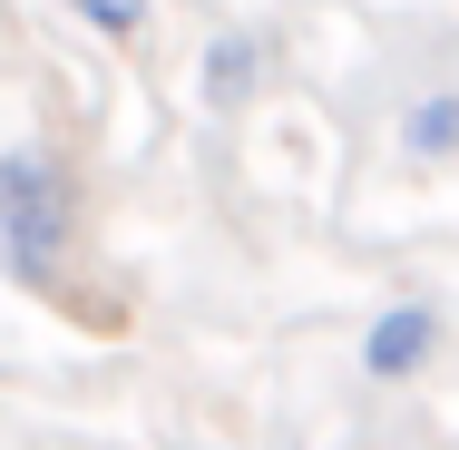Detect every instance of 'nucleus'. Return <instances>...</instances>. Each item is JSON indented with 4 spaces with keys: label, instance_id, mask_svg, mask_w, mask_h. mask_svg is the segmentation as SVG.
<instances>
[{
    "label": "nucleus",
    "instance_id": "1",
    "mask_svg": "<svg viewBox=\"0 0 459 450\" xmlns=\"http://www.w3.org/2000/svg\"><path fill=\"white\" fill-rule=\"evenodd\" d=\"M79 235V177L49 147H10L0 157V265L20 284H49Z\"/></svg>",
    "mask_w": 459,
    "mask_h": 450
},
{
    "label": "nucleus",
    "instance_id": "2",
    "mask_svg": "<svg viewBox=\"0 0 459 450\" xmlns=\"http://www.w3.org/2000/svg\"><path fill=\"white\" fill-rule=\"evenodd\" d=\"M430 353H440V313H430V304H391V313L362 333V372L371 382H411Z\"/></svg>",
    "mask_w": 459,
    "mask_h": 450
},
{
    "label": "nucleus",
    "instance_id": "3",
    "mask_svg": "<svg viewBox=\"0 0 459 450\" xmlns=\"http://www.w3.org/2000/svg\"><path fill=\"white\" fill-rule=\"evenodd\" d=\"M255 69H264V49H255L245 30H225V40H215V59H205V98H215V108H235V98L255 89Z\"/></svg>",
    "mask_w": 459,
    "mask_h": 450
},
{
    "label": "nucleus",
    "instance_id": "4",
    "mask_svg": "<svg viewBox=\"0 0 459 450\" xmlns=\"http://www.w3.org/2000/svg\"><path fill=\"white\" fill-rule=\"evenodd\" d=\"M401 147H411V157H450L459 147V98H420L411 128H401Z\"/></svg>",
    "mask_w": 459,
    "mask_h": 450
},
{
    "label": "nucleus",
    "instance_id": "5",
    "mask_svg": "<svg viewBox=\"0 0 459 450\" xmlns=\"http://www.w3.org/2000/svg\"><path fill=\"white\" fill-rule=\"evenodd\" d=\"M69 10H79L89 30H108V40H137V30H147V0H69Z\"/></svg>",
    "mask_w": 459,
    "mask_h": 450
}]
</instances>
